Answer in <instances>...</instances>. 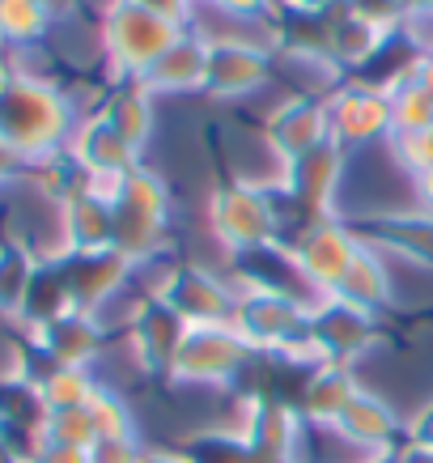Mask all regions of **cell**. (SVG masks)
Returning <instances> with one entry per match:
<instances>
[{"mask_svg": "<svg viewBox=\"0 0 433 463\" xmlns=\"http://www.w3.org/2000/svg\"><path fill=\"white\" fill-rule=\"evenodd\" d=\"M72 102L56 81L39 77H9L0 85V145H9L17 157L52 154L69 141Z\"/></svg>", "mask_w": 433, "mask_h": 463, "instance_id": "1", "label": "cell"}, {"mask_svg": "<svg viewBox=\"0 0 433 463\" xmlns=\"http://www.w3.org/2000/svg\"><path fill=\"white\" fill-rule=\"evenodd\" d=\"M179 39H183V26H174L170 17L154 14L145 5L111 0L102 9L99 43H102V56H107V64L115 72V81H140Z\"/></svg>", "mask_w": 433, "mask_h": 463, "instance_id": "2", "label": "cell"}, {"mask_svg": "<svg viewBox=\"0 0 433 463\" xmlns=\"http://www.w3.org/2000/svg\"><path fill=\"white\" fill-rule=\"evenodd\" d=\"M327 111H332V141L344 145V149H362V145L395 132L391 99L374 94V90H362L353 81H344V90H335L327 99Z\"/></svg>", "mask_w": 433, "mask_h": 463, "instance_id": "3", "label": "cell"}, {"mask_svg": "<svg viewBox=\"0 0 433 463\" xmlns=\"http://www.w3.org/2000/svg\"><path fill=\"white\" fill-rule=\"evenodd\" d=\"M212 222H217V230L225 234L230 247L251 251V247H268L272 225H277V213H272V200H268L259 187L234 183V187H225L221 196H217Z\"/></svg>", "mask_w": 433, "mask_h": 463, "instance_id": "4", "label": "cell"}, {"mask_svg": "<svg viewBox=\"0 0 433 463\" xmlns=\"http://www.w3.org/2000/svg\"><path fill=\"white\" fill-rule=\"evenodd\" d=\"M268 137L280 149L285 162L319 149V145L332 141V111H327V99L319 94H294V99L277 107L272 119H268Z\"/></svg>", "mask_w": 433, "mask_h": 463, "instance_id": "5", "label": "cell"}, {"mask_svg": "<svg viewBox=\"0 0 433 463\" xmlns=\"http://www.w3.org/2000/svg\"><path fill=\"white\" fill-rule=\"evenodd\" d=\"M242 353H247V340L234 336L221 323H209V327H192V332H187L179 357H174V370L187 374V379L217 383V379H225V374H234L238 362H242Z\"/></svg>", "mask_w": 433, "mask_h": 463, "instance_id": "6", "label": "cell"}, {"mask_svg": "<svg viewBox=\"0 0 433 463\" xmlns=\"http://www.w3.org/2000/svg\"><path fill=\"white\" fill-rule=\"evenodd\" d=\"M204 72H209V39L192 26L140 81L149 85V94H187L204 90Z\"/></svg>", "mask_w": 433, "mask_h": 463, "instance_id": "7", "label": "cell"}, {"mask_svg": "<svg viewBox=\"0 0 433 463\" xmlns=\"http://www.w3.org/2000/svg\"><path fill=\"white\" fill-rule=\"evenodd\" d=\"M69 149L81 157L85 170H89L94 179H107V183L136 166V149H132V145H127L102 115H89V119L72 132Z\"/></svg>", "mask_w": 433, "mask_h": 463, "instance_id": "8", "label": "cell"}, {"mask_svg": "<svg viewBox=\"0 0 433 463\" xmlns=\"http://www.w3.org/2000/svg\"><path fill=\"white\" fill-rule=\"evenodd\" d=\"M357 255H362V247H357L344 230H335L332 222H323V225H315L306 239H302V247H297V268H302V277L335 289V285L344 281V272L353 268Z\"/></svg>", "mask_w": 433, "mask_h": 463, "instance_id": "9", "label": "cell"}, {"mask_svg": "<svg viewBox=\"0 0 433 463\" xmlns=\"http://www.w3.org/2000/svg\"><path fill=\"white\" fill-rule=\"evenodd\" d=\"M99 115L132 149H140L149 141V132H154V94H149L145 81H115V90L107 94Z\"/></svg>", "mask_w": 433, "mask_h": 463, "instance_id": "10", "label": "cell"}, {"mask_svg": "<svg viewBox=\"0 0 433 463\" xmlns=\"http://www.w3.org/2000/svg\"><path fill=\"white\" fill-rule=\"evenodd\" d=\"M42 349L52 353L60 365L81 370V362H89L99 353V323L89 319L85 310H69L60 319L42 323Z\"/></svg>", "mask_w": 433, "mask_h": 463, "instance_id": "11", "label": "cell"}, {"mask_svg": "<svg viewBox=\"0 0 433 463\" xmlns=\"http://www.w3.org/2000/svg\"><path fill=\"white\" fill-rule=\"evenodd\" d=\"M56 17L39 0H0V47H39Z\"/></svg>", "mask_w": 433, "mask_h": 463, "instance_id": "12", "label": "cell"}, {"mask_svg": "<svg viewBox=\"0 0 433 463\" xmlns=\"http://www.w3.org/2000/svg\"><path fill=\"white\" fill-rule=\"evenodd\" d=\"M353 379L344 370H335V365H323L319 374L306 383V392H302V408H306V417L315 421H340V412L353 404Z\"/></svg>", "mask_w": 433, "mask_h": 463, "instance_id": "13", "label": "cell"}, {"mask_svg": "<svg viewBox=\"0 0 433 463\" xmlns=\"http://www.w3.org/2000/svg\"><path fill=\"white\" fill-rule=\"evenodd\" d=\"M340 434H349L353 442H387V438L395 434V417L387 412V404L382 400H374V395L357 392L353 395V404L340 412Z\"/></svg>", "mask_w": 433, "mask_h": 463, "instance_id": "14", "label": "cell"}, {"mask_svg": "<svg viewBox=\"0 0 433 463\" xmlns=\"http://www.w3.org/2000/svg\"><path fill=\"white\" fill-rule=\"evenodd\" d=\"M391 124L395 137H412L433 128V90H425L420 81H408L391 94Z\"/></svg>", "mask_w": 433, "mask_h": 463, "instance_id": "15", "label": "cell"}, {"mask_svg": "<svg viewBox=\"0 0 433 463\" xmlns=\"http://www.w3.org/2000/svg\"><path fill=\"white\" fill-rule=\"evenodd\" d=\"M34 272H39V268H34V260L26 255V247H17V242L0 247V310H22Z\"/></svg>", "mask_w": 433, "mask_h": 463, "instance_id": "16", "label": "cell"}, {"mask_svg": "<svg viewBox=\"0 0 433 463\" xmlns=\"http://www.w3.org/2000/svg\"><path fill=\"white\" fill-rule=\"evenodd\" d=\"M132 5H145V9H154V14H162V17H170L174 26H183V30H192L196 26V9H200V0H132Z\"/></svg>", "mask_w": 433, "mask_h": 463, "instance_id": "17", "label": "cell"}, {"mask_svg": "<svg viewBox=\"0 0 433 463\" xmlns=\"http://www.w3.org/2000/svg\"><path fill=\"white\" fill-rule=\"evenodd\" d=\"M335 5H344V0H277L280 14H332Z\"/></svg>", "mask_w": 433, "mask_h": 463, "instance_id": "18", "label": "cell"}, {"mask_svg": "<svg viewBox=\"0 0 433 463\" xmlns=\"http://www.w3.org/2000/svg\"><path fill=\"white\" fill-rule=\"evenodd\" d=\"M39 5L56 17V26H60V22H72V17H77V9H81V0H39Z\"/></svg>", "mask_w": 433, "mask_h": 463, "instance_id": "19", "label": "cell"}, {"mask_svg": "<svg viewBox=\"0 0 433 463\" xmlns=\"http://www.w3.org/2000/svg\"><path fill=\"white\" fill-rule=\"evenodd\" d=\"M412 434H417V442H420L425 450H433V404L417 417V425H412Z\"/></svg>", "mask_w": 433, "mask_h": 463, "instance_id": "20", "label": "cell"}, {"mask_svg": "<svg viewBox=\"0 0 433 463\" xmlns=\"http://www.w3.org/2000/svg\"><path fill=\"white\" fill-rule=\"evenodd\" d=\"M17 166H22V157L9 149V145H0V183H9L17 175Z\"/></svg>", "mask_w": 433, "mask_h": 463, "instance_id": "21", "label": "cell"}, {"mask_svg": "<svg viewBox=\"0 0 433 463\" xmlns=\"http://www.w3.org/2000/svg\"><path fill=\"white\" fill-rule=\"evenodd\" d=\"M417 81L425 85V90H433V47L425 52V60H420V72H417Z\"/></svg>", "mask_w": 433, "mask_h": 463, "instance_id": "22", "label": "cell"}, {"mask_svg": "<svg viewBox=\"0 0 433 463\" xmlns=\"http://www.w3.org/2000/svg\"><path fill=\"white\" fill-rule=\"evenodd\" d=\"M9 81V60H5V47H0V85Z\"/></svg>", "mask_w": 433, "mask_h": 463, "instance_id": "23", "label": "cell"}]
</instances>
